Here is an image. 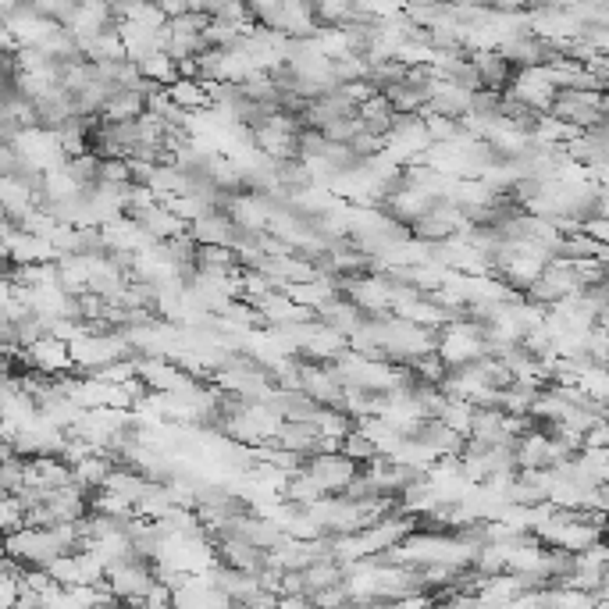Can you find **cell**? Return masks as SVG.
Returning <instances> with one entry per match:
<instances>
[{
	"label": "cell",
	"mask_w": 609,
	"mask_h": 609,
	"mask_svg": "<svg viewBox=\"0 0 609 609\" xmlns=\"http://www.w3.org/2000/svg\"><path fill=\"white\" fill-rule=\"evenodd\" d=\"M549 118L570 125V129L585 132L592 125L606 122V93H588V90H563L549 104Z\"/></svg>",
	"instance_id": "6da1fadb"
},
{
	"label": "cell",
	"mask_w": 609,
	"mask_h": 609,
	"mask_svg": "<svg viewBox=\"0 0 609 609\" xmlns=\"http://www.w3.org/2000/svg\"><path fill=\"white\" fill-rule=\"evenodd\" d=\"M357 471H360L357 463L346 460L342 453H317L303 463L300 474L321 492V496H342V492L350 488V481L357 478Z\"/></svg>",
	"instance_id": "7a4b0ae2"
},
{
	"label": "cell",
	"mask_w": 609,
	"mask_h": 609,
	"mask_svg": "<svg viewBox=\"0 0 609 609\" xmlns=\"http://www.w3.org/2000/svg\"><path fill=\"white\" fill-rule=\"evenodd\" d=\"M25 371H36L43 378H65V371H72V357H68V342L43 335L36 339L29 350H22Z\"/></svg>",
	"instance_id": "3957f363"
},
{
	"label": "cell",
	"mask_w": 609,
	"mask_h": 609,
	"mask_svg": "<svg viewBox=\"0 0 609 609\" xmlns=\"http://www.w3.org/2000/svg\"><path fill=\"white\" fill-rule=\"evenodd\" d=\"M68 471H72V485L79 488L82 496L90 499L93 492L104 488L107 474L114 471V460L107 453H90V456H82V460H75Z\"/></svg>",
	"instance_id": "277c9868"
},
{
	"label": "cell",
	"mask_w": 609,
	"mask_h": 609,
	"mask_svg": "<svg viewBox=\"0 0 609 609\" xmlns=\"http://www.w3.org/2000/svg\"><path fill=\"white\" fill-rule=\"evenodd\" d=\"M164 97L179 107L182 114L211 111V97L203 90V82H196V79H175L171 86H164Z\"/></svg>",
	"instance_id": "5b68a950"
},
{
	"label": "cell",
	"mask_w": 609,
	"mask_h": 609,
	"mask_svg": "<svg viewBox=\"0 0 609 609\" xmlns=\"http://www.w3.org/2000/svg\"><path fill=\"white\" fill-rule=\"evenodd\" d=\"M147 114V97L136 90H118L100 111V122H139Z\"/></svg>",
	"instance_id": "8992f818"
},
{
	"label": "cell",
	"mask_w": 609,
	"mask_h": 609,
	"mask_svg": "<svg viewBox=\"0 0 609 609\" xmlns=\"http://www.w3.org/2000/svg\"><path fill=\"white\" fill-rule=\"evenodd\" d=\"M435 421L446 424L453 435H460V439H467L471 435V421H474V406L463 403V399H446V406L439 410V417Z\"/></svg>",
	"instance_id": "52a82bcc"
},
{
	"label": "cell",
	"mask_w": 609,
	"mask_h": 609,
	"mask_svg": "<svg viewBox=\"0 0 609 609\" xmlns=\"http://www.w3.org/2000/svg\"><path fill=\"white\" fill-rule=\"evenodd\" d=\"M25 528V506L18 503V496H0V538L15 535Z\"/></svg>",
	"instance_id": "ba28073f"
},
{
	"label": "cell",
	"mask_w": 609,
	"mask_h": 609,
	"mask_svg": "<svg viewBox=\"0 0 609 609\" xmlns=\"http://www.w3.org/2000/svg\"><path fill=\"white\" fill-rule=\"evenodd\" d=\"M339 453L346 456V460L357 463V467H367V463H371V460H378L374 446L364 439V435H360V431H350V435H346V439L339 442Z\"/></svg>",
	"instance_id": "9c48e42d"
},
{
	"label": "cell",
	"mask_w": 609,
	"mask_h": 609,
	"mask_svg": "<svg viewBox=\"0 0 609 609\" xmlns=\"http://www.w3.org/2000/svg\"><path fill=\"white\" fill-rule=\"evenodd\" d=\"M278 609H314L310 595H278Z\"/></svg>",
	"instance_id": "30bf717a"
},
{
	"label": "cell",
	"mask_w": 609,
	"mask_h": 609,
	"mask_svg": "<svg viewBox=\"0 0 609 609\" xmlns=\"http://www.w3.org/2000/svg\"><path fill=\"white\" fill-rule=\"evenodd\" d=\"M8 567H11V563H8V560H0V574H4V570H8Z\"/></svg>",
	"instance_id": "8fae6325"
}]
</instances>
